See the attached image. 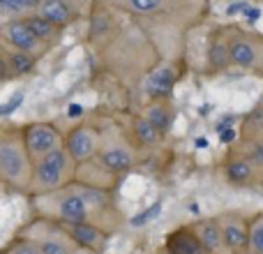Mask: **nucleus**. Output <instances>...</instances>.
<instances>
[{"label": "nucleus", "instance_id": "22", "mask_svg": "<svg viewBox=\"0 0 263 254\" xmlns=\"http://www.w3.org/2000/svg\"><path fill=\"white\" fill-rule=\"evenodd\" d=\"M40 5H42V0H0V14L7 16V21L23 19L28 14L37 12Z\"/></svg>", "mask_w": 263, "mask_h": 254}, {"label": "nucleus", "instance_id": "21", "mask_svg": "<svg viewBox=\"0 0 263 254\" xmlns=\"http://www.w3.org/2000/svg\"><path fill=\"white\" fill-rule=\"evenodd\" d=\"M23 19H26L28 28L32 30V35H35L44 46H49V49H53V46L60 42V37H63V28L53 26L49 19L40 16L37 12L28 14V16H23Z\"/></svg>", "mask_w": 263, "mask_h": 254}, {"label": "nucleus", "instance_id": "3", "mask_svg": "<svg viewBox=\"0 0 263 254\" xmlns=\"http://www.w3.org/2000/svg\"><path fill=\"white\" fill-rule=\"evenodd\" d=\"M74 180H77V162H74L72 155L63 146V148L53 150V153L32 162L28 196L30 199H40V196L53 194V192L63 190V187H67Z\"/></svg>", "mask_w": 263, "mask_h": 254}, {"label": "nucleus", "instance_id": "10", "mask_svg": "<svg viewBox=\"0 0 263 254\" xmlns=\"http://www.w3.org/2000/svg\"><path fill=\"white\" fill-rule=\"evenodd\" d=\"M178 79H180V60H162L141 86L148 100H168Z\"/></svg>", "mask_w": 263, "mask_h": 254}, {"label": "nucleus", "instance_id": "2", "mask_svg": "<svg viewBox=\"0 0 263 254\" xmlns=\"http://www.w3.org/2000/svg\"><path fill=\"white\" fill-rule=\"evenodd\" d=\"M32 159L23 143V127L0 120V187L28 194Z\"/></svg>", "mask_w": 263, "mask_h": 254}, {"label": "nucleus", "instance_id": "23", "mask_svg": "<svg viewBox=\"0 0 263 254\" xmlns=\"http://www.w3.org/2000/svg\"><path fill=\"white\" fill-rule=\"evenodd\" d=\"M247 254H263V210L250 217V247Z\"/></svg>", "mask_w": 263, "mask_h": 254}, {"label": "nucleus", "instance_id": "5", "mask_svg": "<svg viewBox=\"0 0 263 254\" xmlns=\"http://www.w3.org/2000/svg\"><path fill=\"white\" fill-rule=\"evenodd\" d=\"M229 51H231V67L263 77V37L259 32L231 30Z\"/></svg>", "mask_w": 263, "mask_h": 254}, {"label": "nucleus", "instance_id": "16", "mask_svg": "<svg viewBox=\"0 0 263 254\" xmlns=\"http://www.w3.org/2000/svg\"><path fill=\"white\" fill-rule=\"evenodd\" d=\"M205 65L210 72H227L231 69V51H229V35L215 32L208 42L205 51Z\"/></svg>", "mask_w": 263, "mask_h": 254}, {"label": "nucleus", "instance_id": "7", "mask_svg": "<svg viewBox=\"0 0 263 254\" xmlns=\"http://www.w3.org/2000/svg\"><path fill=\"white\" fill-rule=\"evenodd\" d=\"M102 146V130L90 120H79L65 132V150L77 164L95 159Z\"/></svg>", "mask_w": 263, "mask_h": 254}, {"label": "nucleus", "instance_id": "12", "mask_svg": "<svg viewBox=\"0 0 263 254\" xmlns=\"http://www.w3.org/2000/svg\"><path fill=\"white\" fill-rule=\"evenodd\" d=\"M67 231V236L72 238L74 245L86 247V250L100 252L104 247V243L109 241V233L95 222H81V224H60Z\"/></svg>", "mask_w": 263, "mask_h": 254}, {"label": "nucleus", "instance_id": "8", "mask_svg": "<svg viewBox=\"0 0 263 254\" xmlns=\"http://www.w3.org/2000/svg\"><path fill=\"white\" fill-rule=\"evenodd\" d=\"M0 40H3V44L12 46V49H16V51L37 56L40 60L49 53V46H44L35 35H32V30L28 28L26 19H12V21H5L3 26H0Z\"/></svg>", "mask_w": 263, "mask_h": 254}, {"label": "nucleus", "instance_id": "18", "mask_svg": "<svg viewBox=\"0 0 263 254\" xmlns=\"http://www.w3.org/2000/svg\"><path fill=\"white\" fill-rule=\"evenodd\" d=\"M129 136L134 139V143L139 148H153V146H159L164 139V134L157 130L143 114L134 116L129 123Z\"/></svg>", "mask_w": 263, "mask_h": 254}, {"label": "nucleus", "instance_id": "24", "mask_svg": "<svg viewBox=\"0 0 263 254\" xmlns=\"http://www.w3.org/2000/svg\"><path fill=\"white\" fill-rule=\"evenodd\" d=\"M3 254H44L40 247V243L30 236H16L14 241H9V245L3 250Z\"/></svg>", "mask_w": 263, "mask_h": 254}, {"label": "nucleus", "instance_id": "26", "mask_svg": "<svg viewBox=\"0 0 263 254\" xmlns=\"http://www.w3.org/2000/svg\"><path fill=\"white\" fill-rule=\"evenodd\" d=\"M72 254H97V252H92V250H86V247H74V252Z\"/></svg>", "mask_w": 263, "mask_h": 254}, {"label": "nucleus", "instance_id": "19", "mask_svg": "<svg viewBox=\"0 0 263 254\" xmlns=\"http://www.w3.org/2000/svg\"><path fill=\"white\" fill-rule=\"evenodd\" d=\"M141 114H143L150 123L157 127L164 136L168 134L173 120H176V111H173V106H171V102L168 100H148V104L143 106Z\"/></svg>", "mask_w": 263, "mask_h": 254}, {"label": "nucleus", "instance_id": "14", "mask_svg": "<svg viewBox=\"0 0 263 254\" xmlns=\"http://www.w3.org/2000/svg\"><path fill=\"white\" fill-rule=\"evenodd\" d=\"M192 229H194V233L199 236L201 245L205 247L208 254H229L227 243H224V236H222V227H219L217 217L196 220V222H192Z\"/></svg>", "mask_w": 263, "mask_h": 254}, {"label": "nucleus", "instance_id": "11", "mask_svg": "<svg viewBox=\"0 0 263 254\" xmlns=\"http://www.w3.org/2000/svg\"><path fill=\"white\" fill-rule=\"evenodd\" d=\"M40 58L30 53L16 51L7 44H0V83L16 81V79L30 77L37 72Z\"/></svg>", "mask_w": 263, "mask_h": 254}, {"label": "nucleus", "instance_id": "4", "mask_svg": "<svg viewBox=\"0 0 263 254\" xmlns=\"http://www.w3.org/2000/svg\"><path fill=\"white\" fill-rule=\"evenodd\" d=\"M136 148L132 136H125V130H120L116 136H109L102 132V146L97 153V162L104 164L114 176H125L136 167Z\"/></svg>", "mask_w": 263, "mask_h": 254}, {"label": "nucleus", "instance_id": "1", "mask_svg": "<svg viewBox=\"0 0 263 254\" xmlns=\"http://www.w3.org/2000/svg\"><path fill=\"white\" fill-rule=\"evenodd\" d=\"M88 42L95 49L106 74L127 88L145 81L150 72L162 63V53L143 30L123 32L106 9H95L88 28Z\"/></svg>", "mask_w": 263, "mask_h": 254}, {"label": "nucleus", "instance_id": "15", "mask_svg": "<svg viewBox=\"0 0 263 254\" xmlns=\"http://www.w3.org/2000/svg\"><path fill=\"white\" fill-rule=\"evenodd\" d=\"M114 3L141 21H157L168 14V0H114Z\"/></svg>", "mask_w": 263, "mask_h": 254}, {"label": "nucleus", "instance_id": "6", "mask_svg": "<svg viewBox=\"0 0 263 254\" xmlns=\"http://www.w3.org/2000/svg\"><path fill=\"white\" fill-rule=\"evenodd\" d=\"M21 127L23 143H26V150L32 162L65 146V132L51 120H32V123H26Z\"/></svg>", "mask_w": 263, "mask_h": 254}, {"label": "nucleus", "instance_id": "25", "mask_svg": "<svg viewBox=\"0 0 263 254\" xmlns=\"http://www.w3.org/2000/svg\"><path fill=\"white\" fill-rule=\"evenodd\" d=\"M162 208H164L162 201L153 204L148 210H145V213H141V215H136V217H132V220H129V227H145V224H150L159 213H162Z\"/></svg>", "mask_w": 263, "mask_h": 254}, {"label": "nucleus", "instance_id": "17", "mask_svg": "<svg viewBox=\"0 0 263 254\" xmlns=\"http://www.w3.org/2000/svg\"><path fill=\"white\" fill-rule=\"evenodd\" d=\"M224 176L231 185L236 187H245V185H252L256 176V167L245 157L242 153H233L231 157L224 162Z\"/></svg>", "mask_w": 263, "mask_h": 254}, {"label": "nucleus", "instance_id": "20", "mask_svg": "<svg viewBox=\"0 0 263 254\" xmlns=\"http://www.w3.org/2000/svg\"><path fill=\"white\" fill-rule=\"evenodd\" d=\"M37 14L49 19L58 28H67L77 19V12L72 9V5L67 0H42V5L37 7Z\"/></svg>", "mask_w": 263, "mask_h": 254}, {"label": "nucleus", "instance_id": "13", "mask_svg": "<svg viewBox=\"0 0 263 254\" xmlns=\"http://www.w3.org/2000/svg\"><path fill=\"white\" fill-rule=\"evenodd\" d=\"M164 252L166 254H208L205 247L201 245L199 236L194 233L192 224L185 227H178L173 231L166 233V241H164Z\"/></svg>", "mask_w": 263, "mask_h": 254}, {"label": "nucleus", "instance_id": "9", "mask_svg": "<svg viewBox=\"0 0 263 254\" xmlns=\"http://www.w3.org/2000/svg\"><path fill=\"white\" fill-rule=\"evenodd\" d=\"M215 217L222 227V236L229 254H247V247H250V217H245L240 210H227V213H219Z\"/></svg>", "mask_w": 263, "mask_h": 254}]
</instances>
